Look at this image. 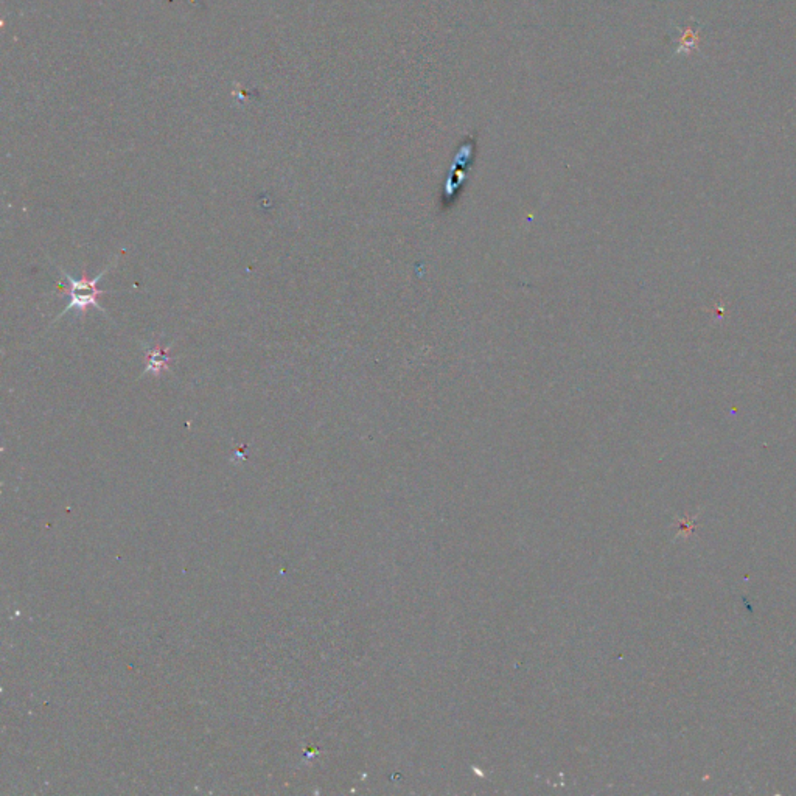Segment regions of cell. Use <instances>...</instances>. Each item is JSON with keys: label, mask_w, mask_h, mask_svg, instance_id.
<instances>
[{"label": "cell", "mask_w": 796, "mask_h": 796, "mask_svg": "<svg viewBox=\"0 0 796 796\" xmlns=\"http://www.w3.org/2000/svg\"><path fill=\"white\" fill-rule=\"evenodd\" d=\"M115 263H117V260H115ZM115 263H114V265H115ZM114 265H109L107 268L103 269V271H101L95 279H87L86 271H83V279H80V280H78V279H73L72 275L64 271V269H62L61 266L55 265L58 271H60V274H61L62 277L66 279V282H67V286H66V285H60V288H61V290H62L64 293L69 294L70 302H69V305H67L66 308H64V310H62L60 314H58V318H55V320H53V322H51V324L58 322V320H60V319L64 316V314H67L69 311H78L81 319H83L91 306H94L95 310L101 311L103 314H106V310L98 304L97 297H98V296H103V294H107V291L98 290L97 285H98V282L103 279V275H105V274L109 271V268L114 266Z\"/></svg>", "instance_id": "cell-1"}, {"label": "cell", "mask_w": 796, "mask_h": 796, "mask_svg": "<svg viewBox=\"0 0 796 796\" xmlns=\"http://www.w3.org/2000/svg\"><path fill=\"white\" fill-rule=\"evenodd\" d=\"M170 347L162 349V347H154V349H148L146 350V369L144 372V375H154V377H159L162 374L164 370H166L168 367V363L171 361V356L166 355V350Z\"/></svg>", "instance_id": "cell-2"}]
</instances>
